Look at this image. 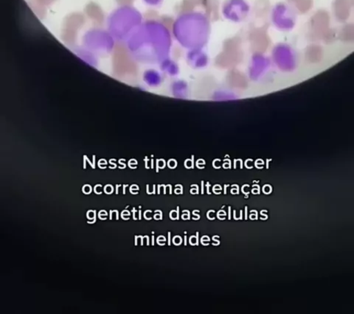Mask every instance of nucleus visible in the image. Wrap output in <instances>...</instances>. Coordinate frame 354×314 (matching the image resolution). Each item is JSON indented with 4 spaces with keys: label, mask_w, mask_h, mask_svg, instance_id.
Returning <instances> with one entry per match:
<instances>
[{
    "label": "nucleus",
    "mask_w": 354,
    "mask_h": 314,
    "mask_svg": "<svg viewBox=\"0 0 354 314\" xmlns=\"http://www.w3.org/2000/svg\"><path fill=\"white\" fill-rule=\"evenodd\" d=\"M271 19L274 26L285 30L294 28L297 16L290 6L281 3L276 4L272 8Z\"/></svg>",
    "instance_id": "nucleus-1"
},
{
    "label": "nucleus",
    "mask_w": 354,
    "mask_h": 314,
    "mask_svg": "<svg viewBox=\"0 0 354 314\" xmlns=\"http://www.w3.org/2000/svg\"><path fill=\"white\" fill-rule=\"evenodd\" d=\"M250 10V7L246 0H227L223 8L224 17L236 22L245 20Z\"/></svg>",
    "instance_id": "nucleus-2"
}]
</instances>
